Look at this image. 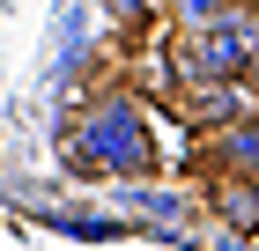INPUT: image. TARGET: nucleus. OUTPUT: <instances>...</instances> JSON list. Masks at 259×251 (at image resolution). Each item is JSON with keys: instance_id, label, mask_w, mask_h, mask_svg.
Here are the masks:
<instances>
[{"instance_id": "nucleus-1", "label": "nucleus", "mask_w": 259, "mask_h": 251, "mask_svg": "<svg viewBox=\"0 0 259 251\" xmlns=\"http://www.w3.org/2000/svg\"><path fill=\"white\" fill-rule=\"evenodd\" d=\"M67 170L74 177H148L156 170V126L141 89H97L81 104V126L67 133Z\"/></svg>"}, {"instance_id": "nucleus-2", "label": "nucleus", "mask_w": 259, "mask_h": 251, "mask_svg": "<svg viewBox=\"0 0 259 251\" xmlns=\"http://www.w3.org/2000/svg\"><path fill=\"white\" fill-rule=\"evenodd\" d=\"M259 52V15L237 8L222 22H200V30H170V74L178 81H244Z\"/></svg>"}, {"instance_id": "nucleus-3", "label": "nucleus", "mask_w": 259, "mask_h": 251, "mask_svg": "<svg viewBox=\"0 0 259 251\" xmlns=\"http://www.w3.org/2000/svg\"><path fill=\"white\" fill-rule=\"evenodd\" d=\"M178 111L193 133H222V126L259 111V89L252 81H178Z\"/></svg>"}, {"instance_id": "nucleus-4", "label": "nucleus", "mask_w": 259, "mask_h": 251, "mask_svg": "<svg viewBox=\"0 0 259 251\" xmlns=\"http://www.w3.org/2000/svg\"><path fill=\"white\" fill-rule=\"evenodd\" d=\"M207 214H215L230 236H259V177L215 170V177H207Z\"/></svg>"}, {"instance_id": "nucleus-5", "label": "nucleus", "mask_w": 259, "mask_h": 251, "mask_svg": "<svg viewBox=\"0 0 259 251\" xmlns=\"http://www.w3.org/2000/svg\"><path fill=\"white\" fill-rule=\"evenodd\" d=\"M207 163H215V170H244V177H259V111L237 118V126H222V133H207Z\"/></svg>"}, {"instance_id": "nucleus-6", "label": "nucleus", "mask_w": 259, "mask_h": 251, "mask_svg": "<svg viewBox=\"0 0 259 251\" xmlns=\"http://www.w3.org/2000/svg\"><path fill=\"white\" fill-rule=\"evenodd\" d=\"M244 0H163V15H170V30H200V22H222L237 15Z\"/></svg>"}, {"instance_id": "nucleus-7", "label": "nucleus", "mask_w": 259, "mask_h": 251, "mask_svg": "<svg viewBox=\"0 0 259 251\" xmlns=\"http://www.w3.org/2000/svg\"><path fill=\"white\" fill-rule=\"evenodd\" d=\"M163 0H104V15L111 22H141V15H156Z\"/></svg>"}, {"instance_id": "nucleus-8", "label": "nucleus", "mask_w": 259, "mask_h": 251, "mask_svg": "<svg viewBox=\"0 0 259 251\" xmlns=\"http://www.w3.org/2000/svg\"><path fill=\"white\" fill-rule=\"evenodd\" d=\"M244 81H252V89H259V52H252V74H244Z\"/></svg>"}, {"instance_id": "nucleus-9", "label": "nucleus", "mask_w": 259, "mask_h": 251, "mask_svg": "<svg viewBox=\"0 0 259 251\" xmlns=\"http://www.w3.org/2000/svg\"><path fill=\"white\" fill-rule=\"evenodd\" d=\"M244 8H252V15H259V0H244Z\"/></svg>"}]
</instances>
